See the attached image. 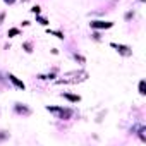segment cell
<instances>
[{"label": "cell", "instance_id": "obj_4", "mask_svg": "<svg viewBox=\"0 0 146 146\" xmlns=\"http://www.w3.org/2000/svg\"><path fill=\"white\" fill-rule=\"evenodd\" d=\"M91 28H96V29H102V28H112V23H103V21H95V23H91Z\"/></svg>", "mask_w": 146, "mask_h": 146}, {"label": "cell", "instance_id": "obj_9", "mask_svg": "<svg viewBox=\"0 0 146 146\" xmlns=\"http://www.w3.org/2000/svg\"><path fill=\"white\" fill-rule=\"evenodd\" d=\"M4 2H7V4H14L16 0H4Z\"/></svg>", "mask_w": 146, "mask_h": 146}, {"label": "cell", "instance_id": "obj_1", "mask_svg": "<svg viewBox=\"0 0 146 146\" xmlns=\"http://www.w3.org/2000/svg\"><path fill=\"white\" fill-rule=\"evenodd\" d=\"M88 79V74L83 70L79 72H69V74H65L62 79H58V84H76V83H83Z\"/></svg>", "mask_w": 146, "mask_h": 146}, {"label": "cell", "instance_id": "obj_7", "mask_svg": "<svg viewBox=\"0 0 146 146\" xmlns=\"http://www.w3.org/2000/svg\"><path fill=\"white\" fill-rule=\"evenodd\" d=\"M144 90H146V88H144V81H141V83H139V93H141V95H144V93H146Z\"/></svg>", "mask_w": 146, "mask_h": 146}, {"label": "cell", "instance_id": "obj_3", "mask_svg": "<svg viewBox=\"0 0 146 146\" xmlns=\"http://www.w3.org/2000/svg\"><path fill=\"white\" fill-rule=\"evenodd\" d=\"M112 46H113V48H117V50H119L122 55H125V57H129V55L132 53L129 46H124V45H117V43H112Z\"/></svg>", "mask_w": 146, "mask_h": 146}, {"label": "cell", "instance_id": "obj_5", "mask_svg": "<svg viewBox=\"0 0 146 146\" xmlns=\"http://www.w3.org/2000/svg\"><path fill=\"white\" fill-rule=\"evenodd\" d=\"M9 78H11V81H12V83H14V84H16L17 88H21V90H24V83H23V81H19V79H17L16 76H9Z\"/></svg>", "mask_w": 146, "mask_h": 146}, {"label": "cell", "instance_id": "obj_6", "mask_svg": "<svg viewBox=\"0 0 146 146\" xmlns=\"http://www.w3.org/2000/svg\"><path fill=\"white\" fill-rule=\"evenodd\" d=\"M64 98H67V100H70V102H79V100H81V98L76 96V95H64Z\"/></svg>", "mask_w": 146, "mask_h": 146}, {"label": "cell", "instance_id": "obj_8", "mask_svg": "<svg viewBox=\"0 0 146 146\" xmlns=\"http://www.w3.org/2000/svg\"><path fill=\"white\" fill-rule=\"evenodd\" d=\"M16 35H19V29H11L9 31V36H16Z\"/></svg>", "mask_w": 146, "mask_h": 146}, {"label": "cell", "instance_id": "obj_2", "mask_svg": "<svg viewBox=\"0 0 146 146\" xmlns=\"http://www.w3.org/2000/svg\"><path fill=\"white\" fill-rule=\"evenodd\" d=\"M48 110L55 115H58V119H69L70 117V110L69 108H57V107H48Z\"/></svg>", "mask_w": 146, "mask_h": 146}]
</instances>
